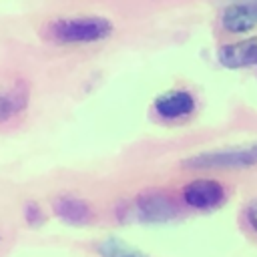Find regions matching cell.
<instances>
[{
    "instance_id": "obj_12",
    "label": "cell",
    "mask_w": 257,
    "mask_h": 257,
    "mask_svg": "<svg viewBox=\"0 0 257 257\" xmlns=\"http://www.w3.org/2000/svg\"><path fill=\"white\" fill-rule=\"evenodd\" d=\"M245 215H247L249 225L257 231V199H255V201H251V203L245 207Z\"/></svg>"
},
{
    "instance_id": "obj_3",
    "label": "cell",
    "mask_w": 257,
    "mask_h": 257,
    "mask_svg": "<svg viewBox=\"0 0 257 257\" xmlns=\"http://www.w3.org/2000/svg\"><path fill=\"white\" fill-rule=\"evenodd\" d=\"M135 213L139 221L157 225V223H167L175 219L177 205L169 195L161 191H147L135 199Z\"/></svg>"
},
{
    "instance_id": "obj_1",
    "label": "cell",
    "mask_w": 257,
    "mask_h": 257,
    "mask_svg": "<svg viewBox=\"0 0 257 257\" xmlns=\"http://www.w3.org/2000/svg\"><path fill=\"white\" fill-rule=\"evenodd\" d=\"M114 26L106 16L80 14L68 18H56L48 24V34L62 44H80V42H98L112 34Z\"/></svg>"
},
{
    "instance_id": "obj_7",
    "label": "cell",
    "mask_w": 257,
    "mask_h": 257,
    "mask_svg": "<svg viewBox=\"0 0 257 257\" xmlns=\"http://www.w3.org/2000/svg\"><path fill=\"white\" fill-rule=\"evenodd\" d=\"M217 60L225 68H247L257 64V36L223 44L217 50Z\"/></svg>"
},
{
    "instance_id": "obj_6",
    "label": "cell",
    "mask_w": 257,
    "mask_h": 257,
    "mask_svg": "<svg viewBox=\"0 0 257 257\" xmlns=\"http://www.w3.org/2000/svg\"><path fill=\"white\" fill-rule=\"evenodd\" d=\"M221 26L231 34L249 32L257 26V2H235L223 8Z\"/></svg>"
},
{
    "instance_id": "obj_10",
    "label": "cell",
    "mask_w": 257,
    "mask_h": 257,
    "mask_svg": "<svg viewBox=\"0 0 257 257\" xmlns=\"http://www.w3.org/2000/svg\"><path fill=\"white\" fill-rule=\"evenodd\" d=\"M96 251L100 257H149L147 253H143L141 249L128 245L124 239H118V237H106L98 241Z\"/></svg>"
},
{
    "instance_id": "obj_2",
    "label": "cell",
    "mask_w": 257,
    "mask_h": 257,
    "mask_svg": "<svg viewBox=\"0 0 257 257\" xmlns=\"http://www.w3.org/2000/svg\"><path fill=\"white\" fill-rule=\"evenodd\" d=\"M191 171H215V169H247L257 165V143L245 147H231L219 151H205L183 159L181 163Z\"/></svg>"
},
{
    "instance_id": "obj_9",
    "label": "cell",
    "mask_w": 257,
    "mask_h": 257,
    "mask_svg": "<svg viewBox=\"0 0 257 257\" xmlns=\"http://www.w3.org/2000/svg\"><path fill=\"white\" fill-rule=\"evenodd\" d=\"M54 213L58 219H62L64 223H70V225H84L92 215L90 205L72 195L58 197L54 201Z\"/></svg>"
},
{
    "instance_id": "obj_11",
    "label": "cell",
    "mask_w": 257,
    "mask_h": 257,
    "mask_svg": "<svg viewBox=\"0 0 257 257\" xmlns=\"http://www.w3.org/2000/svg\"><path fill=\"white\" fill-rule=\"evenodd\" d=\"M24 217H26V221L30 223V225H38V223H42V211H40V207L36 205V203H26L24 205Z\"/></svg>"
},
{
    "instance_id": "obj_8",
    "label": "cell",
    "mask_w": 257,
    "mask_h": 257,
    "mask_svg": "<svg viewBox=\"0 0 257 257\" xmlns=\"http://www.w3.org/2000/svg\"><path fill=\"white\" fill-rule=\"evenodd\" d=\"M28 100H30L28 90L20 82L0 88V124L24 112L28 106Z\"/></svg>"
},
{
    "instance_id": "obj_5",
    "label": "cell",
    "mask_w": 257,
    "mask_h": 257,
    "mask_svg": "<svg viewBox=\"0 0 257 257\" xmlns=\"http://www.w3.org/2000/svg\"><path fill=\"white\" fill-rule=\"evenodd\" d=\"M155 112L167 120H177L183 116H189L195 110V96L189 90L173 88L163 94H159L153 102Z\"/></svg>"
},
{
    "instance_id": "obj_4",
    "label": "cell",
    "mask_w": 257,
    "mask_h": 257,
    "mask_svg": "<svg viewBox=\"0 0 257 257\" xmlns=\"http://www.w3.org/2000/svg\"><path fill=\"white\" fill-rule=\"evenodd\" d=\"M225 197V189L215 179H195L183 187V199L193 209H213Z\"/></svg>"
}]
</instances>
